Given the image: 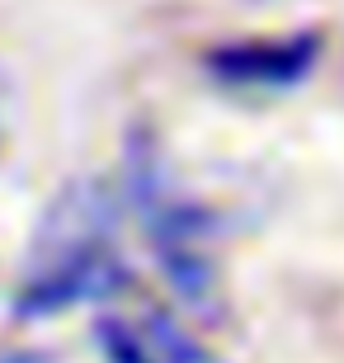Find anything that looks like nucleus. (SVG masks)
Here are the masks:
<instances>
[{
    "label": "nucleus",
    "instance_id": "f03ea898",
    "mask_svg": "<svg viewBox=\"0 0 344 363\" xmlns=\"http://www.w3.org/2000/svg\"><path fill=\"white\" fill-rule=\"evenodd\" d=\"M321 57V33L302 28L292 38H240L222 43L203 57L212 81L236 85V90H288L306 81Z\"/></svg>",
    "mask_w": 344,
    "mask_h": 363
},
{
    "label": "nucleus",
    "instance_id": "f257e3e1",
    "mask_svg": "<svg viewBox=\"0 0 344 363\" xmlns=\"http://www.w3.org/2000/svg\"><path fill=\"white\" fill-rule=\"evenodd\" d=\"M109 231H113V199L104 189H67L57 208L43 217V250L24 288L14 293V316L48 321L80 302H104V297L133 288V269L109 245Z\"/></svg>",
    "mask_w": 344,
    "mask_h": 363
},
{
    "label": "nucleus",
    "instance_id": "7ed1b4c3",
    "mask_svg": "<svg viewBox=\"0 0 344 363\" xmlns=\"http://www.w3.org/2000/svg\"><path fill=\"white\" fill-rule=\"evenodd\" d=\"M94 345L104 363H217V354L194 330H184L170 311L156 307L104 316L94 325Z\"/></svg>",
    "mask_w": 344,
    "mask_h": 363
}]
</instances>
